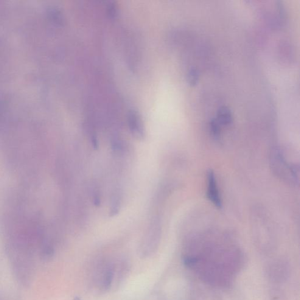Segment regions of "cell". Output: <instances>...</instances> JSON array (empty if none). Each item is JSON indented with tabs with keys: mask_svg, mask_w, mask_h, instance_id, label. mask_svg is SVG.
Returning <instances> with one entry per match:
<instances>
[{
	"mask_svg": "<svg viewBox=\"0 0 300 300\" xmlns=\"http://www.w3.org/2000/svg\"><path fill=\"white\" fill-rule=\"evenodd\" d=\"M93 199L95 205L96 206H99L100 205V195L99 192V189L96 186H95L93 188Z\"/></svg>",
	"mask_w": 300,
	"mask_h": 300,
	"instance_id": "obj_7",
	"label": "cell"
},
{
	"mask_svg": "<svg viewBox=\"0 0 300 300\" xmlns=\"http://www.w3.org/2000/svg\"><path fill=\"white\" fill-rule=\"evenodd\" d=\"M128 126L131 133L138 139H142L144 130L140 117L136 113H131L128 117Z\"/></svg>",
	"mask_w": 300,
	"mask_h": 300,
	"instance_id": "obj_3",
	"label": "cell"
},
{
	"mask_svg": "<svg viewBox=\"0 0 300 300\" xmlns=\"http://www.w3.org/2000/svg\"><path fill=\"white\" fill-rule=\"evenodd\" d=\"M209 130L211 135L216 140H219L221 137L220 124L217 119H212L209 123Z\"/></svg>",
	"mask_w": 300,
	"mask_h": 300,
	"instance_id": "obj_5",
	"label": "cell"
},
{
	"mask_svg": "<svg viewBox=\"0 0 300 300\" xmlns=\"http://www.w3.org/2000/svg\"><path fill=\"white\" fill-rule=\"evenodd\" d=\"M217 121L220 125L229 126L233 122V116L231 110L226 106H221L217 112Z\"/></svg>",
	"mask_w": 300,
	"mask_h": 300,
	"instance_id": "obj_4",
	"label": "cell"
},
{
	"mask_svg": "<svg viewBox=\"0 0 300 300\" xmlns=\"http://www.w3.org/2000/svg\"><path fill=\"white\" fill-rule=\"evenodd\" d=\"M290 266L284 259L271 261L266 268V273L271 282H284L289 277Z\"/></svg>",
	"mask_w": 300,
	"mask_h": 300,
	"instance_id": "obj_1",
	"label": "cell"
},
{
	"mask_svg": "<svg viewBox=\"0 0 300 300\" xmlns=\"http://www.w3.org/2000/svg\"><path fill=\"white\" fill-rule=\"evenodd\" d=\"M207 197L216 206L219 208L221 207V201L219 192L217 179L212 171H210L207 174Z\"/></svg>",
	"mask_w": 300,
	"mask_h": 300,
	"instance_id": "obj_2",
	"label": "cell"
},
{
	"mask_svg": "<svg viewBox=\"0 0 300 300\" xmlns=\"http://www.w3.org/2000/svg\"><path fill=\"white\" fill-rule=\"evenodd\" d=\"M200 79V74L195 68L190 69L187 76L188 82L190 86H195Z\"/></svg>",
	"mask_w": 300,
	"mask_h": 300,
	"instance_id": "obj_6",
	"label": "cell"
}]
</instances>
